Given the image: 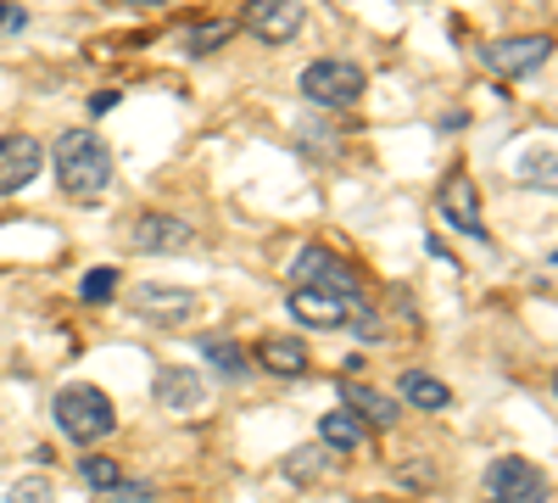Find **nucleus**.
I'll return each instance as SVG.
<instances>
[{
    "label": "nucleus",
    "mask_w": 558,
    "mask_h": 503,
    "mask_svg": "<svg viewBox=\"0 0 558 503\" xmlns=\"http://www.w3.org/2000/svg\"><path fill=\"white\" fill-rule=\"evenodd\" d=\"M51 168H57V185L73 202H96L112 185V146L96 129H68L51 146Z\"/></svg>",
    "instance_id": "f257e3e1"
},
{
    "label": "nucleus",
    "mask_w": 558,
    "mask_h": 503,
    "mask_svg": "<svg viewBox=\"0 0 558 503\" xmlns=\"http://www.w3.org/2000/svg\"><path fill=\"white\" fill-rule=\"evenodd\" d=\"M51 415H57V431L68 442H78V447L107 442L118 431V408H112V397L101 386H62L57 403H51Z\"/></svg>",
    "instance_id": "f03ea898"
},
{
    "label": "nucleus",
    "mask_w": 558,
    "mask_h": 503,
    "mask_svg": "<svg viewBox=\"0 0 558 503\" xmlns=\"http://www.w3.org/2000/svg\"><path fill=\"white\" fill-rule=\"evenodd\" d=\"M363 84H368V73L347 57H318L302 68V96L313 107H352L363 96Z\"/></svg>",
    "instance_id": "7ed1b4c3"
},
{
    "label": "nucleus",
    "mask_w": 558,
    "mask_h": 503,
    "mask_svg": "<svg viewBox=\"0 0 558 503\" xmlns=\"http://www.w3.org/2000/svg\"><path fill=\"white\" fill-rule=\"evenodd\" d=\"M302 23H307V0H246L235 28H246L263 45H291Z\"/></svg>",
    "instance_id": "20e7f679"
},
{
    "label": "nucleus",
    "mask_w": 558,
    "mask_h": 503,
    "mask_svg": "<svg viewBox=\"0 0 558 503\" xmlns=\"http://www.w3.org/2000/svg\"><path fill=\"white\" fill-rule=\"evenodd\" d=\"M486 492H492L486 503H547V476L520 453H508L486 470Z\"/></svg>",
    "instance_id": "39448f33"
},
{
    "label": "nucleus",
    "mask_w": 558,
    "mask_h": 503,
    "mask_svg": "<svg viewBox=\"0 0 558 503\" xmlns=\"http://www.w3.org/2000/svg\"><path fill=\"white\" fill-rule=\"evenodd\" d=\"M291 280H296V286H318V291H336V297H347V302H363L357 274H352L336 252H324V247L296 252V263H291Z\"/></svg>",
    "instance_id": "423d86ee"
},
{
    "label": "nucleus",
    "mask_w": 558,
    "mask_h": 503,
    "mask_svg": "<svg viewBox=\"0 0 558 503\" xmlns=\"http://www.w3.org/2000/svg\"><path fill=\"white\" fill-rule=\"evenodd\" d=\"M436 213L452 224V230H463L470 241H486V218H481V191H475V179L452 168L441 179V191H436Z\"/></svg>",
    "instance_id": "0eeeda50"
},
{
    "label": "nucleus",
    "mask_w": 558,
    "mask_h": 503,
    "mask_svg": "<svg viewBox=\"0 0 558 503\" xmlns=\"http://www.w3.org/2000/svg\"><path fill=\"white\" fill-rule=\"evenodd\" d=\"M486 68L502 79H531L547 57H553V34H514V39H492L486 45Z\"/></svg>",
    "instance_id": "6e6552de"
},
{
    "label": "nucleus",
    "mask_w": 558,
    "mask_h": 503,
    "mask_svg": "<svg viewBox=\"0 0 558 503\" xmlns=\"http://www.w3.org/2000/svg\"><path fill=\"white\" fill-rule=\"evenodd\" d=\"M45 168V146L34 134H0V196H17Z\"/></svg>",
    "instance_id": "1a4fd4ad"
},
{
    "label": "nucleus",
    "mask_w": 558,
    "mask_h": 503,
    "mask_svg": "<svg viewBox=\"0 0 558 503\" xmlns=\"http://www.w3.org/2000/svg\"><path fill=\"white\" fill-rule=\"evenodd\" d=\"M134 313L140 319H151V325H184V319H196V308H202V297L196 291H184V286H134Z\"/></svg>",
    "instance_id": "9d476101"
},
{
    "label": "nucleus",
    "mask_w": 558,
    "mask_h": 503,
    "mask_svg": "<svg viewBox=\"0 0 558 503\" xmlns=\"http://www.w3.org/2000/svg\"><path fill=\"white\" fill-rule=\"evenodd\" d=\"M286 308H291L296 325L336 331V325H347V319H352L363 302H347V297H336V291H318V286H296V291L286 297Z\"/></svg>",
    "instance_id": "9b49d317"
},
{
    "label": "nucleus",
    "mask_w": 558,
    "mask_h": 503,
    "mask_svg": "<svg viewBox=\"0 0 558 503\" xmlns=\"http://www.w3.org/2000/svg\"><path fill=\"white\" fill-rule=\"evenodd\" d=\"M129 241H134V252H184L196 241V230L179 213H140Z\"/></svg>",
    "instance_id": "f8f14e48"
},
{
    "label": "nucleus",
    "mask_w": 558,
    "mask_h": 503,
    "mask_svg": "<svg viewBox=\"0 0 558 503\" xmlns=\"http://www.w3.org/2000/svg\"><path fill=\"white\" fill-rule=\"evenodd\" d=\"M157 403L168 408V415H191V408L207 403V386L196 370H179V363H168V370H157Z\"/></svg>",
    "instance_id": "ddd939ff"
},
{
    "label": "nucleus",
    "mask_w": 558,
    "mask_h": 503,
    "mask_svg": "<svg viewBox=\"0 0 558 503\" xmlns=\"http://www.w3.org/2000/svg\"><path fill=\"white\" fill-rule=\"evenodd\" d=\"M341 408H352L363 426H380V431L397 426V415H402L397 397H386L380 386H363V381H347V386H341Z\"/></svg>",
    "instance_id": "4468645a"
},
{
    "label": "nucleus",
    "mask_w": 558,
    "mask_h": 503,
    "mask_svg": "<svg viewBox=\"0 0 558 503\" xmlns=\"http://www.w3.org/2000/svg\"><path fill=\"white\" fill-rule=\"evenodd\" d=\"M257 363H263L268 375L296 381V375H307L313 352H307V342H296V336H263V342H257Z\"/></svg>",
    "instance_id": "2eb2a0df"
},
{
    "label": "nucleus",
    "mask_w": 558,
    "mask_h": 503,
    "mask_svg": "<svg viewBox=\"0 0 558 503\" xmlns=\"http://www.w3.org/2000/svg\"><path fill=\"white\" fill-rule=\"evenodd\" d=\"M279 476L296 481V487L324 481V476H330V447H324V442H302V447H291L286 459H279Z\"/></svg>",
    "instance_id": "dca6fc26"
},
{
    "label": "nucleus",
    "mask_w": 558,
    "mask_h": 503,
    "mask_svg": "<svg viewBox=\"0 0 558 503\" xmlns=\"http://www.w3.org/2000/svg\"><path fill=\"white\" fill-rule=\"evenodd\" d=\"M318 442L330 447V453H352L363 442V420L352 415V408H330V415L318 420Z\"/></svg>",
    "instance_id": "f3484780"
},
{
    "label": "nucleus",
    "mask_w": 558,
    "mask_h": 503,
    "mask_svg": "<svg viewBox=\"0 0 558 503\" xmlns=\"http://www.w3.org/2000/svg\"><path fill=\"white\" fill-rule=\"evenodd\" d=\"M402 397L413 403V408H425V415H436V408H447L452 403V392H447V381H436V375H425V370H402Z\"/></svg>",
    "instance_id": "a211bd4d"
},
{
    "label": "nucleus",
    "mask_w": 558,
    "mask_h": 503,
    "mask_svg": "<svg viewBox=\"0 0 558 503\" xmlns=\"http://www.w3.org/2000/svg\"><path fill=\"white\" fill-rule=\"evenodd\" d=\"M229 39H235V23L229 17H202V23H191V34H184V51L207 57V51H218V45H229Z\"/></svg>",
    "instance_id": "6ab92c4d"
},
{
    "label": "nucleus",
    "mask_w": 558,
    "mask_h": 503,
    "mask_svg": "<svg viewBox=\"0 0 558 503\" xmlns=\"http://www.w3.org/2000/svg\"><path fill=\"white\" fill-rule=\"evenodd\" d=\"M196 347L207 352V363H218V370H223L229 381H241V375H246V352H241L235 342H223V336H202Z\"/></svg>",
    "instance_id": "aec40b11"
},
{
    "label": "nucleus",
    "mask_w": 558,
    "mask_h": 503,
    "mask_svg": "<svg viewBox=\"0 0 558 503\" xmlns=\"http://www.w3.org/2000/svg\"><path fill=\"white\" fill-rule=\"evenodd\" d=\"M118 286H123V274H118V268H89V274H84V286H78V297H84L89 308H107V302L118 297Z\"/></svg>",
    "instance_id": "412c9836"
},
{
    "label": "nucleus",
    "mask_w": 558,
    "mask_h": 503,
    "mask_svg": "<svg viewBox=\"0 0 558 503\" xmlns=\"http://www.w3.org/2000/svg\"><path fill=\"white\" fill-rule=\"evenodd\" d=\"M118 476H123V470H118L112 459H101V453H84V459H78V481H84L89 492H112Z\"/></svg>",
    "instance_id": "4be33fe9"
},
{
    "label": "nucleus",
    "mask_w": 558,
    "mask_h": 503,
    "mask_svg": "<svg viewBox=\"0 0 558 503\" xmlns=\"http://www.w3.org/2000/svg\"><path fill=\"white\" fill-rule=\"evenodd\" d=\"M57 498V481L51 476H17L7 487V503H51Z\"/></svg>",
    "instance_id": "5701e85b"
},
{
    "label": "nucleus",
    "mask_w": 558,
    "mask_h": 503,
    "mask_svg": "<svg viewBox=\"0 0 558 503\" xmlns=\"http://www.w3.org/2000/svg\"><path fill=\"white\" fill-rule=\"evenodd\" d=\"M28 28V12L12 7V0H0V34H23Z\"/></svg>",
    "instance_id": "b1692460"
},
{
    "label": "nucleus",
    "mask_w": 558,
    "mask_h": 503,
    "mask_svg": "<svg viewBox=\"0 0 558 503\" xmlns=\"http://www.w3.org/2000/svg\"><path fill=\"white\" fill-rule=\"evenodd\" d=\"M112 498L134 503V498H151V487H146V481H118V487H112Z\"/></svg>",
    "instance_id": "393cba45"
},
{
    "label": "nucleus",
    "mask_w": 558,
    "mask_h": 503,
    "mask_svg": "<svg viewBox=\"0 0 558 503\" xmlns=\"http://www.w3.org/2000/svg\"><path fill=\"white\" fill-rule=\"evenodd\" d=\"M118 107V89H101V96H89V112H112Z\"/></svg>",
    "instance_id": "a878e982"
},
{
    "label": "nucleus",
    "mask_w": 558,
    "mask_h": 503,
    "mask_svg": "<svg viewBox=\"0 0 558 503\" xmlns=\"http://www.w3.org/2000/svg\"><path fill=\"white\" fill-rule=\"evenodd\" d=\"M112 7H140V12H157V7H168V0H112Z\"/></svg>",
    "instance_id": "bb28decb"
}]
</instances>
